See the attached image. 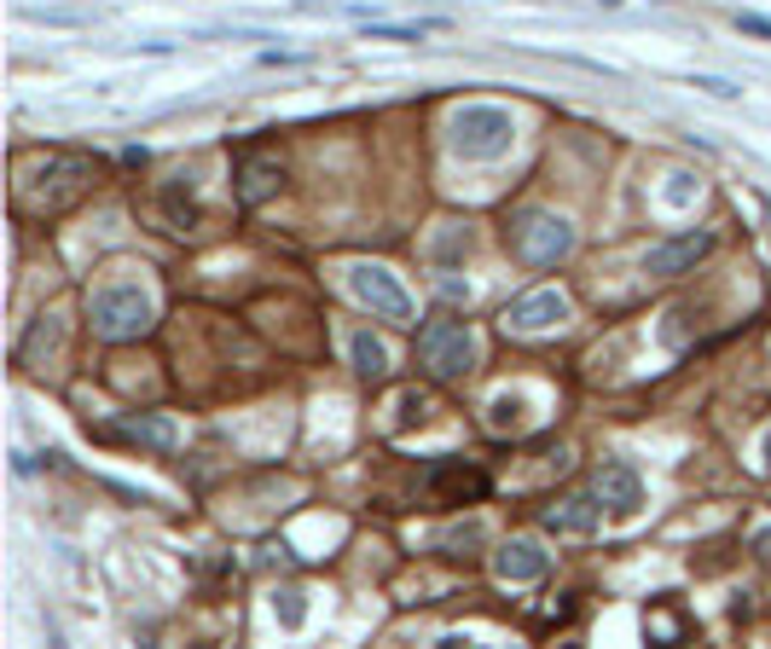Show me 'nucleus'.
<instances>
[{"mask_svg":"<svg viewBox=\"0 0 771 649\" xmlns=\"http://www.w3.org/2000/svg\"><path fill=\"white\" fill-rule=\"evenodd\" d=\"M446 134H453V151L464 162H499L517 139V116L504 105H458Z\"/></svg>","mask_w":771,"mask_h":649,"instance_id":"1","label":"nucleus"},{"mask_svg":"<svg viewBox=\"0 0 771 649\" xmlns=\"http://www.w3.org/2000/svg\"><path fill=\"white\" fill-rule=\"evenodd\" d=\"M93 157H76V151H47V157H41L35 162V169H24V174H18V197H35V192H47V197H41V209H65V203L70 197H81V192H88L93 186Z\"/></svg>","mask_w":771,"mask_h":649,"instance_id":"2","label":"nucleus"},{"mask_svg":"<svg viewBox=\"0 0 771 649\" xmlns=\"http://www.w3.org/2000/svg\"><path fill=\"white\" fill-rule=\"evenodd\" d=\"M418 365L430 377H441V383H458L476 365V331H470V319L441 314V319L423 324V331H418Z\"/></svg>","mask_w":771,"mask_h":649,"instance_id":"3","label":"nucleus"},{"mask_svg":"<svg viewBox=\"0 0 771 649\" xmlns=\"http://www.w3.org/2000/svg\"><path fill=\"white\" fill-rule=\"evenodd\" d=\"M504 238H511V255L528 261V267H552V261H563L575 250V227L552 209H517Z\"/></svg>","mask_w":771,"mask_h":649,"instance_id":"4","label":"nucleus"},{"mask_svg":"<svg viewBox=\"0 0 771 649\" xmlns=\"http://www.w3.org/2000/svg\"><path fill=\"white\" fill-rule=\"evenodd\" d=\"M88 319H93V331L105 337V342H128V337H146L151 331V296L139 291V284H105L93 301H88Z\"/></svg>","mask_w":771,"mask_h":649,"instance_id":"5","label":"nucleus"},{"mask_svg":"<svg viewBox=\"0 0 771 649\" xmlns=\"http://www.w3.org/2000/svg\"><path fill=\"white\" fill-rule=\"evenodd\" d=\"M349 296L360 308H372V319H389V324H412V296L400 291V278L389 267H349Z\"/></svg>","mask_w":771,"mask_h":649,"instance_id":"6","label":"nucleus"},{"mask_svg":"<svg viewBox=\"0 0 771 649\" xmlns=\"http://www.w3.org/2000/svg\"><path fill=\"white\" fill-rule=\"evenodd\" d=\"M563 319H568V296H563V291H528V296H517L511 308L499 314L504 331H522V337H534V331H557Z\"/></svg>","mask_w":771,"mask_h":649,"instance_id":"7","label":"nucleus"},{"mask_svg":"<svg viewBox=\"0 0 771 649\" xmlns=\"http://www.w3.org/2000/svg\"><path fill=\"white\" fill-rule=\"evenodd\" d=\"M702 255H714V232H679V238H667L644 255V273L649 278H679V273L696 267Z\"/></svg>","mask_w":771,"mask_h":649,"instance_id":"8","label":"nucleus"},{"mask_svg":"<svg viewBox=\"0 0 771 649\" xmlns=\"http://www.w3.org/2000/svg\"><path fill=\"white\" fill-rule=\"evenodd\" d=\"M494 574L504 585H528V580H545L552 574V551H540V539H504L494 551Z\"/></svg>","mask_w":771,"mask_h":649,"instance_id":"9","label":"nucleus"},{"mask_svg":"<svg viewBox=\"0 0 771 649\" xmlns=\"http://www.w3.org/2000/svg\"><path fill=\"white\" fill-rule=\"evenodd\" d=\"M598 516H603V499L598 493H568V499H557V504H545V534H563V539H586L598 527Z\"/></svg>","mask_w":771,"mask_h":649,"instance_id":"10","label":"nucleus"},{"mask_svg":"<svg viewBox=\"0 0 771 649\" xmlns=\"http://www.w3.org/2000/svg\"><path fill=\"white\" fill-rule=\"evenodd\" d=\"M598 499L609 504V516H638V504H644V481L633 464H603L598 470Z\"/></svg>","mask_w":771,"mask_h":649,"instance_id":"11","label":"nucleus"},{"mask_svg":"<svg viewBox=\"0 0 771 649\" xmlns=\"http://www.w3.org/2000/svg\"><path fill=\"white\" fill-rule=\"evenodd\" d=\"M284 192V162L279 157H243V169H238V203L243 209H261L268 197Z\"/></svg>","mask_w":771,"mask_h":649,"instance_id":"12","label":"nucleus"},{"mask_svg":"<svg viewBox=\"0 0 771 649\" xmlns=\"http://www.w3.org/2000/svg\"><path fill=\"white\" fill-rule=\"evenodd\" d=\"M430 487H435V493H446V499H481V493H487V476L464 470V464H453V458H441L435 476H430Z\"/></svg>","mask_w":771,"mask_h":649,"instance_id":"13","label":"nucleus"},{"mask_svg":"<svg viewBox=\"0 0 771 649\" xmlns=\"http://www.w3.org/2000/svg\"><path fill=\"white\" fill-rule=\"evenodd\" d=\"M349 354H354V372H360L365 383H383V377H389V349H383V337L354 331V337H349Z\"/></svg>","mask_w":771,"mask_h":649,"instance_id":"14","label":"nucleus"},{"mask_svg":"<svg viewBox=\"0 0 771 649\" xmlns=\"http://www.w3.org/2000/svg\"><path fill=\"white\" fill-rule=\"evenodd\" d=\"M162 215H169L180 232L197 227V203H192V180H186V174H174L169 186H162Z\"/></svg>","mask_w":771,"mask_h":649,"instance_id":"15","label":"nucleus"},{"mask_svg":"<svg viewBox=\"0 0 771 649\" xmlns=\"http://www.w3.org/2000/svg\"><path fill=\"white\" fill-rule=\"evenodd\" d=\"M481 545H487V527H481L476 516H470V522H453V527L441 534V551H446V557H476Z\"/></svg>","mask_w":771,"mask_h":649,"instance_id":"16","label":"nucleus"},{"mask_svg":"<svg viewBox=\"0 0 771 649\" xmlns=\"http://www.w3.org/2000/svg\"><path fill=\"white\" fill-rule=\"evenodd\" d=\"M122 435L146 441V446H157V453H169V446H174V423L169 418H128V423H122Z\"/></svg>","mask_w":771,"mask_h":649,"instance_id":"17","label":"nucleus"},{"mask_svg":"<svg viewBox=\"0 0 771 649\" xmlns=\"http://www.w3.org/2000/svg\"><path fill=\"white\" fill-rule=\"evenodd\" d=\"M528 423V395H499L494 406H487V430H522Z\"/></svg>","mask_w":771,"mask_h":649,"instance_id":"18","label":"nucleus"},{"mask_svg":"<svg viewBox=\"0 0 771 649\" xmlns=\"http://www.w3.org/2000/svg\"><path fill=\"white\" fill-rule=\"evenodd\" d=\"M41 349H47V354L58 349V319H53V314H41V319H35V331H30V342H24V349H18V360H24V365H35V354H41Z\"/></svg>","mask_w":771,"mask_h":649,"instance_id":"19","label":"nucleus"},{"mask_svg":"<svg viewBox=\"0 0 771 649\" xmlns=\"http://www.w3.org/2000/svg\"><path fill=\"white\" fill-rule=\"evenodd\" d=\"M273 615H279L284 626H291V633H296L302 620H308V603H302V592H296V585H284V592L273 597Z\"/></svg>","mask_w":771,"mask_h":649,"instance_id":"20","label":"nucleus"},{"mask_svg":"<svg viewBox=\"0 0 771 649\" xmlns=\"http://www.w3.org/2000/svg\"><path fill=\"white\" fill-rule=\"evenodd\" d=\"M430 30H441V18H430V24H372V35L383 41H423Z\"/></svg>","mask_w":771,"mask_h":649,"instance_id":"21","label":"nucleus"},{"mask_svg":"<svg viewBox=\"0 0 771 649\" xmlns=\"http://www.w3.org/2000/svg\"><path fill=\"white\" fill-rule=\"evenodd\" d=\"M423 418H430V406H423L418 395H406L400 400V430H412V423H423Z\"/></svg>","mask_w":771,"mask_h":649,"instance_id":"22","label":"nucleus"},{"mask_svg":"<svg viewBox=\"0 0 771 649\" xmlns=\"http://www.w3.org/2000/svg\"><path fill=\"white\" fill-rule=\"evenodd\" d=\"M737 30H748V35H771V18H760V12H737Z\"/></svg>","mask_w":771,"mask_h":649,"instance_id":"23","label":"nucleus"},{"mask_svg":"<svg viewBox=\"0 0 771 649\" xmlns=\"http://www.w3.org/2000/svg\"><path fill=\"white\" fill-rule=\"evenodd\" d=\"M696 88H707L714 99H737V88H730V81H719V76H696Z\"/></svg>","mask_w":771,"mask_h":649,"instance_id":"24","label":"nucleus"},{"mask_svg":"<svg viewBox=\"0 0 771 649\" xmlns=\"http://www.w3.org/2000/svg\"><path fill=\"white\" fill-rule=\"evenodd\" d=\"M667 197L684 203V197H690V174H673V192H667Z\"/></svg>","mask_w":771,"mask_h":649,"instance_id":"25","label":"nucleus"},{"mask_svg":"<svg viewBox=\"0 0 771 649\" xmlns=\"http://www.w3.org/2000/svg\"><path fill=\"white\" fill-rule=\"evenodd\" d=\"M766 464H771V435H766Z\"/></svg>","mask_w":771,"mask_h":649,"instance_id":"26","label":"nucleus"},{"mask_svg":"<svg viewBox=\"0 0 771 649\" xmlns=\"http://www.w3.org/2000/svg\"><path fill=\"white\" fill-rule=\"evenodd\" d=\"M603 7H626V0H603Z\"/></svg>","mask_w":771,"mask_h":649,"instance_id":"27","label":"nucleus"}]
</instances>
